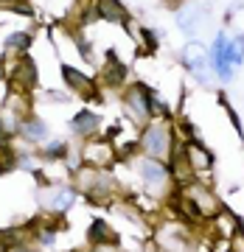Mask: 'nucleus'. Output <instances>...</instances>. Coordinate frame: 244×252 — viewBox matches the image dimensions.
Segmentation results:
<instances>
[{"instance_id": "1", "label": "nucleus", "mask_w": 244, "mask_h": 252, "mask_svg": "<svg viewBox=\"0 0 244 252\" xmlns=\"http://www.w3.org/2000/svg\"><path fill=\"white\" fill-rule=\"evenodd\" d=\"M177 26H180L182 34L188 36H199L202 31L210 28V20H213V11H210L208 0H182L177 6Z\"/></svg>"}, {"instance_id": "2", "label": "nucleus", "mask_w": 244, "mask_h": 252, "mask_svg": "<svg viewBox=\"0 0 244 252\" xmlns=\"http://www.w3.org/2000/svg\"><path fill=\"white\" fill-rule=\"evenodd\" d=\"M172 146H174V132L166 121H149L143 126L140 140H138V149L146 157H154V160H166L172 154Z\"/></svg>"}, {"instance_id": "3", "label": "nucleus", "mask_w": 244, "mask_h": 252, "mask_svg": "<svg viewBox=\"0 0 244 252\" xmlns=\"http://www.w3.org/2000/svg\"><path fill=\"white\" fill-rule=\"evenodd\" d=\"M138 177L146 185V190L157 196V193H169V185H172V171L166 160H154V157H143L138 160Z\"/></svg>"}, {"instance_id": "4", "label": "nucleus", "mask_w": 244, "mask_h": 252, "mask_svg": "<svg viewBox=\"0 0 244 252\" xmlns=\"http://www.w3.org/2000/svg\"><path fill=\"white\" fill-rule=\"evenodd\" d=\"M180 62L194 73V79L202 81V84H210L213 79V67H210V56H208V48L202 45L199 39H191L185 42L180 51Z\"/></svg>"}, {"instance_id": "5", "label": "nucleus", "mask_w": 244, "mask_h": 252, "mask_svg": "<svg viewBox=\"0 0 244 252\" xmlns=\"http://www.w3.org/2000/svg\"><path fill=\"white\" fill-rule=\"evenodd\" d=\"M127 112L135 124H149L154 118V93L146 87V84H132L127 90Z\"/></svg>"}, {"instance_id": "6", "label": "nucleus", "mask_w": 244, "mask_h": 252, "mask_svg": "<svg viewBox=\"0 0 244 252\" xmlns=\"http://www.w3.org/2000/svg\"><path fill=\"white\" fill-rule=\"evenodd\" d=\"M39 202H42V207H45L48 213L62 216V213L70 210L73 202H76V188H70V185H48L39 193Z\"/></svg>"}, {"instance_id": "7", "label": "nucleus", "mask_w": 244, "mask_h": 252, "mask_svg": "<svg viewBox=\"0 0 244 252\" xmlns=\"http://www.w3.org/2000/svg\"><path fill=\"white\" fill-rule=\"evenodd\" d=\"M11 81H14V87L23 93L34 90L36 84H39V70H36L34 59L28 54H17L14 59V70H11Z\"/></svg>"}, {"instance_id": "8", "label": "nucleus", "mask_w": 244, "mask_h": 252, "mask_svg": "<svg viewBox=\"0 0 244 252\" xmlns=\"http://www.w3.org/2000/svg\"><path fill=\"white\" fill-rule=\"evenodd\" d=\"M81 157H84V162L90 168H107L109 162L115 160V152H112L109 143H87V149L81 152Z\"/></svg>"}, {"instance_id": "9", "label": "nucleus", "mask_w": 244, "mask_h": 252, "mask_svg": "<svg viewBox=\"0 0 244 252\" xmlns=\"http://www.w3.org/2000/svg\"><path fill=\"white\" fill-rule=\"evenodd\" d=\"M17 135H23L26 140H31V143H39V140H45L48 137V126L42 118L36 115H26L17 121Z\"/></svg>"}, {"instance_id": "10", "label": "nucleus", "mask_w": 244, "mask_h": 252, "mask_svg": "<svg viewBox=\"0 0 244 252\" xmlns=\"http://www.w3.org/2000/svg\"><path fill=\"white\" fill-rule=\"evenodd\" d=\"M129 79V67L121 59H118L115 51H107V67H104V81H107L109 87H121V84H127Z\"/></svg>"}, {"instance_id": "11", "label": "nucleus", "mask_w": 244, "mask_h": 252, "mask_svg": "<svg viewBox=\"0 0 244 252\" xmlns=\"http://www.w3.org/2000/svg\"><path fill=\"white\" fill-rule=\"evenodd\" d=\"M87 238H90L93 247H112V244L118 241L115 230H112L104 219H93L90 227H87Z\"/></svg>"}, {"instance_id": "12", "label": "nucleus", "mask_w": 244, "mask_h": 252, "mask_svg": "<svg viewBox=\"0 0 244 252\" xmlns=\"http://www.w3.org/2000/svg\"><path fill=\"white\" fill-rule=\"evenodd\" d=\"M96 6H99V17L118 26H129V11L121 6V0H96Z\"/></svg>"}, {"instance_id": "13", "label": "nucleus", "mask_w": 244, "mask_h": 252, "mask_svg": "<svg viewBox=\"0 0 244 252\" xmlns=\"http://www.w3.org/2000/svg\"><path fill=\"white\" fill-rule=\"evenodd\" d=\"M70 126H73V132H76L79 137H90V135L99 132V115L90 112V109H81L79 115L70 121Z\"/></svg>"}, {"instance_id": "14", "label": "nucleus", "mask_w": 244, "mask_h": 252, "mask_svg": "<svg viewBox=\"0 0 244 252\" xmlns=\"http://www.w3.org/2000/svg\"><path fill=\"white\" fill-rule=\"evenodd\" d=\"M62 76H65V84H68L70 90L81 93V95H93V84H90V79H87L84 73H79L76 67H70V64H62Z\"/></svg>"}, {"instance_id": "15", "label": "nucleus", "mask_w": 244, "mask_h": 252, "mask_svg": "<svg viewBox=\"0 0 244 252\" xmlns=\"http://www.w3.org/2000/svg\"><path fill=\"white\" fill-rule=\"evenodd\" d=\"M31 42H34V36H31V31H14V34H9V36H6V42H3V45L9 48V51L26 54L28 48H31Z\"/></svg>"}, {"instance_id": "16", "label": "nucleus", "mask_w": 244, "mask_h": 252, "mask_svg": "<svg viewBox=\"0 0 244 252\" xmlns=\"http://www.w3.org/2000/svg\"><path fill=\"white\" fill-rule=\"evenodd\" d=\"M68 154H70V146L62 143V140H54V143H48L42 149V157L45 160H68Z\"/></svg>"}, {"instance_id": "17", "label": "nucleus", "mask_w": 244, "mask_h": 252, "mask_svg": "<svg viewBox=\"0 0 244 252\" xmlns=\"http://www.w3.org/2000/svg\"><path fill=\"white\" fill-rule=\"evenodd\" d=\"M14 162H17V157H14V152H11L9 143H0V174H6L14 168Z\"/></svg>"}, {"instance_id": "18", "label": "nucleus", "mask_w": 244, "mask_h": 252, "mask_svg": "<svg viewBox=\"0 0 244 252\" xmlns=\"http://www.w3.org/2000/svg\"><path fill=\"white\" fill-rule=\"evenodd\" d=\"M3 76H6V67H3V59H0V81H3Z\"/></svg>"}, {"instance_id": "19", "label": "nucleus", "mask_w": 244, "mask_h": 252, "mask_svg": "<svg viewBox=\"0 0 244 252\" xmlns=\"http://www.w3.org/2000/svg\"><path fill=\"white\" fill-rule=\"evenodd\" d=\"M0 3H17V0H0Z\"/></svg>"}]
</instances>
